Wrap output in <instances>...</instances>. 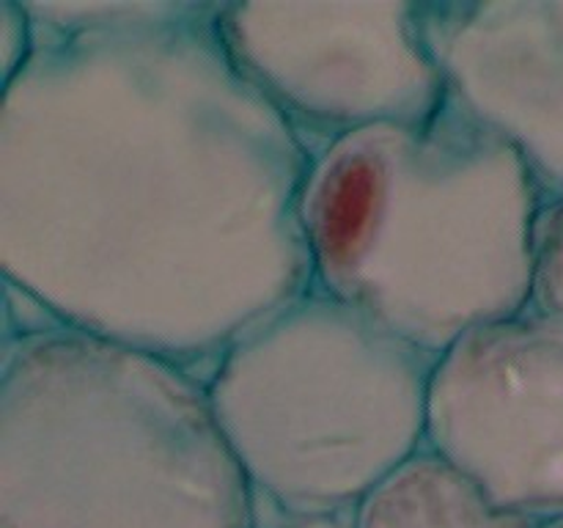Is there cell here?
Segmentation results:
<instances>
[{
    "mask_svg": "<svg viewBox=\"0 0 563 528\" xmlns=\"http://www.w3.org/2000/svg\"><path fill=\"white\" fill-rule=\"evenodd\" d=\"M218 33L311 157L363 127L427 119L449 97L423 3H220Z\"/></svg>",
    "mask_w": 563,
    "mask_h": 528,
    "instance_id": "5b68a950",
    "label": "cell"
},
{
    "mask_svg": "<svg viewBox=\"0 0 563 528\" xmlns=\"http://www.w3.org/2000/svg\"><path fill=\"white\" fill-rule=\"evenodd\" d=\"M352 528H537L539 522L495 504L476 479L440 451L418 449L350 515Z\"/></svg>",
    "mask_w": 563,
    "mask_h": 528,
    "instance_id": "ba28073f",
    "label": "cell"
},
{
    "mask_svg": "<svg viewBox=\"0 0 563 528\" xmlns=\"http://www.w3.org/2000/svg\"><path fill=\"white\" fill-rule=\"evenodd\" d=\"M528 308L563 319V198H548L539 209Z\"/></svg>",
    "mask_w": 563,
    "mask_h": 528,
    "instance_id": "9c48e42d",
    "label": "cell"
},
{
    "mask_svg": "<svg viewBox=\"0 0 563 528\" xmlns=\"http://www.w3.org/2000/svg\"><path fill=\"white\" fill-rule=\"evenodd\" d=\"M0 42H3V86H9L16 72L27 64L33 53V20L25 3H0Z\"/></svg>",
    "mask_w": 563,
    "mask_h": 528,
    "instance_id": "30bf717a",
    "label": "cell"
},
{
    "mask_svg": "<svg viewBox=\"0 0 563 528\" xmlns=\"http://www.w3.org/2000/svg\"><path fill=\"white\" fill-rule=\"evenodd\" d=\"M449 94L563 198V0L423 3Z\"/></svg>",
    "mask_w": 563,
    "mask_h": 528,
    "instance_id": "52a82bcc",
    "label": "cell"
},
{
    "mask_svg": "<svg viewBox=\"0 0 563 528\" xmlns=\"http://www.w3.org/2000/svg\"><path fill=\"white\" fill-rule=\"evenodd\" d=\"M542 204L522 154L449 94L313 154L300 223L313 284L440 358L528 311Z\"/></svg>",
    "mask_w": 563,
    "mask_h": 528,
    "instance_id": "7a4b0ae2",
    "label": "cell"
},
{
    "mask_svg": "<svg viewBox=\"0 0 563 528\" xmlns=\"http://www.w3.org/2000/svg\"><path fill=\"white\" fill-rule=\"evenodd\" d=\"M427 446L506 512L563 517V319L539 311L478 324L434 361Z\"/></svg>",
    "mask_w": 563,
    "mask_h": 528,
    "instance_id": "8992f818",
    "label": "cell"
},
{
    "mask_svg": "<svg viewBox=\"0 0 563 528\" xmlns=\"http://www.w3.org/2000/svg\"><path fill=\"white\" fill-rule=\"evenodd\" d=\"M3 86V270L60 324L207 380L313 284L311 168L207 3H25Z\"/></svg>",
    "mask_w": 563,
    "mask_h": 528,
    "instance_id": "6da1fadb",
    "label": "cell"
},
{
    "mask_svg": "<svg viewBox=\"0 0 563 528\" xmlns=\"http://www.w3.org/2000/svg\"><path fill=\"white\" fill-rule=\"evenodd\" d=\"M434 361L317 284L245 330L207 394L258 522L350 517L427 446Z\"/></svg>",
    "mask_w": 563,
    "mask_h": 528,
    "instance_id": "277c9868",
    "label": "cell"
},
{
    "mask_svg": "<svg viewBox=\"0 0 563 528\" xmlns=\"http://www.w3.org/2000/svg\"><path fill=\"white\" fill-rule=\"evenodd\" d=\"M256 528H352L350 517H311V520H262Z\"/></svg>",
    "mask_w": 563,
    "mask_h": 528,
    "instance_id": "8fae6325",
    "label": "cell"
},
{
    "mask_svg": "<svg viewBox=\"0 0 563 528\" xmlns=\"http://www.w3.org/2000/svg\"><path fill=\"white\" fill-rule=\"evenodd\" d=\"M207 380L60 322L3 339L0 528H256Z\"/></svg>",
    "mask_w": 563,
    "mask_h": 528,
    "instance_id": "3957f363",
    "label": "cell"
},
{
    "mask_svg": "<svg viewBox=\"0 0 563 528\" xmlns=\"http://www.w3.org/2000/svg\"><path fill=\"white\" fill-rule=\"evenodd\" d=\"M537 528H563V517L561 520H550V522H539Z\"/></svg>",
    "mask_w": 563,
    "mask_h": 528,
    "instance_id": "7c38bea8",
    "label": "cell"
}]
</instances>
